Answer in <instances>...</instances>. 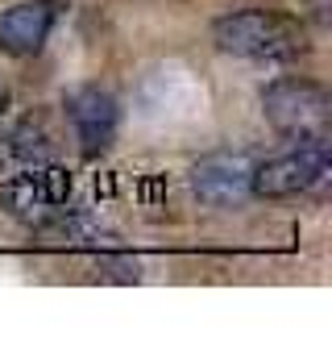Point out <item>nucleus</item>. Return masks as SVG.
Wrapping results in <instances>:
<instances>
[{
	"label": "nucleus",
	"instance_id": "f257e3e1",
	"mask_svg": "<svg viewBox=\"0 0 332 358\" xmlns=\"http://www.w3.org/2000/svg\"><path fill=\"white\" fill-rule=\"evenodd\" d=\"M216 46L225 55L253 59V63H291L308 55V29L299 17L274 8H241L216 21Z\"/></svg>",
	"mask_w": 332,
	"mask_h": 358
},
{
	"label": "nucleus",
	"instance_id": "f03ea898",
	"mask_svg": "<svg viewBox=\"0 0 332 358\" xmlns=\"http://www.w3.org/2000/svg\"><path fill=\"white\" fill-rule=\"evenodd\" d=\"M262 113L282 138H291L299 146L329 142L332 100L329 92L320 84H312V80H274L262 92Z\"/></svg>",
	"mask_w": 332,
	"mask_h": 358
},
{
	"label": "nucleus",
	"instance_id": "7ed1b4c3",
	"mask_svg": "<svg viewBox=\"0 0 332 358\" xmlns=\"http://www.w3.org/2000/svg\"><path fill=\"white\" fill-rule=\"evenodd\" d=\"M71 192H75V179H71L67 167L33 163V167H25L21 176H13V179L0 183V208H4L13 221L38 229L42 221H50V217L63 213V204L71 200Z\"/></svg>",
	"mask_w": 332,
	"mask_h": 358
},
{
	"label": "nucleus",
	"instance_id": "20e7f679",
	"mask_svg": "<svg viewBox=\"0 0 332 358\" xmlns=\"http://www.w3.org/2000/svg\"><path fill=\"white\" fill-rule=\"evenodd\" d=\"M332 171L329 159V142H308L291 155H278L270 163H257L253 179H249V196H262V200H287V196H299V192H312L320 187Z\"/></svg>",
	"mask_w": 332,
	"mask_h": 358
},
{
	"label": "nucleus",
	"instance_id": "39448f33",
	"mask_svg": "<svg viewBox=\"0 0 332 358\" xmlns=\"http://www.w3.org/2000/svg\"><path fill=\"white\" fill-rule=\"evenodd\" d=\"M67 121L75 129L83 159L104 155L116 142V125H121V108L104 88H80L67 96Z\"/></svg>",
	"mask_w": 332,
	"mask_h": 358
},
{
	"label": "nucleus",
	"instance_id": "423d86ee",
	"mask_svg": "<svg viewBox=\"0 0 332 358\" xmlns=\"http://www.w3.org/2000/svg\"><path fill=\"white\" fill-rule=\"evenodd\" d=\"M63 4L59 0H21L13 8H4L0 17V50L13 59H29L46 46V38L59 25Z\"/></svg>",
	"mask_w": 332,
	"mask_h": 358
},
{
	"label": "nucleus",
	"instance_id": "0eeeda50",
	"mask_svg": "<svg viewBox=\"0 0 332 358\" xmlns=\"http://www.w3.org/2000/svg\"><path fill=\"white\" fill-rule=\"evenodd\" d=\"M249 179H253V163L246 155H208L191 171V192L212 208H229L249 196Z\"/></svg>",
	"mask_w": 332,
	"mask_h": 358
},
{
	"label": "nucleus",
	"instance_id": "6e6552de",
	"mask_svg": "<svg viewBox=\"0 0 332 358\" xmlns=\"http://www.w3.org/2000/svg\"><path fill=\"white\" fill-rule=\"evenodd\" d=\"M8 142H13V155H21V159H33V163H38V159L50 150V134H46L42 125H33V121L17 125Z\"/></svg>",
	"mask_w": 332,
	"mask_h": 358
},
{
	"label": "nucleus",
	"instance_id": "1a4fd4ad",
	"mask_svg": "<svg viewBox=\"0 0 332 358\" xmlns=\"http://www.w3.org/2000/svg\"><path fill=\"white\" fill-rule=\"evenodd\" d=\"M4 108H8V88L0 84V113H4Z\"/></svg>",
	"mask_w": 332,
	"mask_h": 358
}]
</instances>
